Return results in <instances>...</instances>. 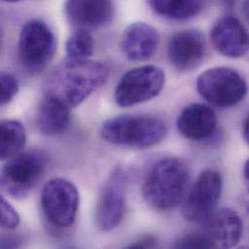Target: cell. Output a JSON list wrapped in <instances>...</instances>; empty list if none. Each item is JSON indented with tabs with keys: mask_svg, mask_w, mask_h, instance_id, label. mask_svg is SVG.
<instances>
[{
	"mask_svg": "<svg viewBox=\"0 0 249 249\" xmlns=\"http://www.w3.org/2000/svg\"><path fill=\"white\" fill-rule=\"evenodd\" d=\"M108 76L109 69L103 63L67 57L50 73L44 83V92L70 109L75 108L100 88Z\"/></svg>",
	"mask_w": 249,
	"mask_h": 249,
	"instance_id": "1",
	"label": "cell"
},
{
	"mask_svg": "<svg viewBox=\"0 0 249 249\" xmlns=\"http://www.w3.org/2000/svg\"><path fill=\"white\" fill-rule=\"evenodd\" d=\"M189 185L186 165L177 158L158 161L149 171L142 192L152 208L168 212L176 209L185 198Z\"/></svg>",
	"mask_w": 249,
	"mask_h": 249,
	"instance_id": "2",
	"label": "cell"
},
{
	"mask_svg": "<svg viewBox=\"0 0 249 249\" xmlns=\"http://www.w3.org/2000/svg\"><path fill=\"white\" fill-rule=\"evenodd\" d=\"M167 134L165 124L148 116H120L105 122L102 138L113 144L146 148L162 142Z\"/></svg>",
	"mask_w": 249,
	"mask_h": 249,
	"instance_id": "3",
	"label": "cell"
},
{
	"mask_svg": "<svg viewBox=\"0 0 249 249\" xmlns=\"http://www.w3.org/2000/svg\"><path fill=\"white\" fill-rule=\"evenodd\" d=\"M197 89L211 104L227 108L244 100L248 93V85L237 71L227 67H216L204 72L198 78Z\"/></svg>",
	"mask_w": 249,
	"mask_h": 249,
	"instance_id": "4",
	"label": "cell"
},
{
	"mask_svg": "<svg viewBox=\"0 0 249 249\" xmlns=\"http://www.w3.org/2000/svg\"><path fill=\"white\" fill-rule=\"evenodd\" d=\"M55 51V36L44 21L33 19L23 25L18 41V57L27 71L32 74L43 71Z\"/></svg>",
	"mask_w": 249,
	"mask_h": 249,
	"instance_id": "5",
	"label": "cell"
},
{
	"mask_svg": "<svg viewBox=\"0 0 249 249\" xmlns=\"http://www.w3.org/2000/svg\"><path fill=\"white\" fill-rule=\"evenodd\" d=\"M46 166L44 155L37 150L20 152L11 157L1 173L3 190L15 199H21L36 186Z\"/></svg>",
	"mask_w": 249,
	"mask_h": 249,
	"instance_id": "6",
	"label": "cell"
},
{
	"mask_svg": "<svg viewBox=\"0 0 249 249\" xmlns=\"http://www.w3.org/2000/svg\"><path fill=\"white\" fill-rule=\"evenodd\" d=\"M165 85L162 69L146 65L125 73L117 86L115 99L122 107H131L156 97Z\"/></svg>",
	"mask_w": 249,
	"mask_h": 249,
	"instance_id": "7",
	"label": "cell"
},
{
	"mask_svg": "<svg viewBox=\"0 0 249 249\" xmlns=\"http://www.w3.org/2000/svg\"><path fill=\"white\" fill-rule=\"evenodd\" d=\"M79 202L76 186L64 178H53L47 182L41 195V206L46 218L58 228H68L73 225Z\"/></svg>",
	"mask_w": 249,
	"mask_h": 249,
	"instance_id": "8",
	"label": "cell"
},
{
	"mask_svg": "<svg viewBox=\"0 0 249 249\" xmlns=\"http://www.w3.org/2000/svg\"><path fill=\"white\" fill-rule=\"evenodd\" d=\"M222 177L215 170H205L190 188L182 207L183 216L191 222H204L215 210L222 193Z\"/></svg>",
	"mask_w": 249,
	"mask_h": 249,
	"instance_id": "9",
	"label": "cell"
},
{
	"mask_svg": "<svg viewBox=\"0 0 249 249\" xmlns=\"http://www.w3.org/2000/svg\"><path fill=\"white\" fill-rule=\"evenodd\" d=\"M126 180L124 170L117 168L102 187L97 206L96 223L102 231H111L124 218Z\"/></svg>",
	"mask_w": 249,
	"mask_h": 249,
	"instance_id": "10",
	"label": "cell"
},
{
	"mask_svg": "<svg viewBox=\"0 0 249 249\" xmlns=\"http://www.w3.org/2000/svg\"><path fill=\"white\" fill-rule=\"evenodd\" d=\"M206 52L204 36L198 30H183L175 34L169 44L171 63L180 72L197 68L203 61Z\"/></svg>",
	"mask_w": 249,
	"mask_h": 249,
	"instance_id": "11",
	"label": "cell"
},
{
	"mask_svg": "<svg viewBox=\"0 0 249 249\" xmlns=\"http://www.w3.org/2000/svg\"><path fill=\"white\" fill-rule=\"evenodd\" d=\"M65 14L78 29H96L108 24L115 14L112 0H66Z\"/></svg>",
	"mask_w": 249,
	"mask_h": 249,
	"instance_id": "12",
	"label": "cell"
},
{
	"mask_svg": "<svg viewBox=\"0 0 249 249\" xmlns=\"http://www.w3.org/2000/svg\"><path fill=\"white\" fill-rule=\"evenodd\" d=\"M204 234L213 248L236 247L243 236V221L231 209L223 208L213 212L205 221Z\"/></svg>",
	"mask_w": 249,
	"mask_h": 249,
	"instance_id": "13",
	"label": "cell"
},
{
	"mask_svg": "<svg viewBox=\"0 0 249 249\" xmlns=\"http://www.w3.org/2000/svg\"><path fill=\"white\" fill-rule=\"evenodd\" d=\"M211 37L215 49L227 57H242L249 51V33L234 17L220 18L213 25Z\"/></svg>",
	"mask_w": 249,
	"mask_h": 249,
	"instance_id": "14",
	"label": "cell"
},
{
	"mask_svg": "<svg viewBox=\"0 0 249 249\" xmlns=\"http://www.w3.org/2000/svg\"><path fill=\"white\" fill-rule=\"evenodd\" d=\"M158 42V32L153 26L145 22H135L124 31L121 47L128 59L145 61L154 55Z\"/></svg>",
	"mask_w": 249,
	"mask_h": 249,
	"instance_id": "15",
	"label": "cell"
},
{
	"mask_svg": "<svg viewBox=\"0 0 249 249\" xmlns=\"http://www.w3.org/2000/svg\"><path fill=\"white\" fill-rule=\"evenodd\" d=\"M177 125L184 138L192 141H206L215 133L217 119L214 111L209 106L191 104L182 110Z\"/></svg>",
	"mask_w": 249,
	"mask_h": 249,
	"instance_id": "16",
	"label": "cell"
},
{
	"mask_svg": "<svg viewBox=\"0 0 249 249\" xmlns=\"http://www.w3.org/2000/svg\"><path fill=\"white\" fill-rule=\"evenodd\" d=\"M70 122V108L62 101L46 96L40 104L37 124L42 134L56 136L64 132Z\"/></svg>",
	"mask_w": 249,
	"mask_h": 249,
	"instance_id": "17",
	"label": "cell"
},
{
	"mask_svg": "<svg viewBox=\"0 0 249 249\" xmlns=\"http://www.w3.org/2000/svg\"><path fill=\"white\" fill-rule=\"evenodd\" d=\"M148 3L159 16L168 19L183 20L199 14L204 0H148Z\"/></svg>",
	"mask_w": 249,
	"mask_h": 249,
	"instance_id": "18",
	"label": "cell"
},
{
	"mask_svg": "<svg viewBox=\"0 0 249 249\" xmlns=\"http://www.w3.org/2000/svg\"><path fill=\"white\" fill-rule=\"evenodd\" d=\"M25 141L23 125L18 121H3L0 130V158L5 160L18 154L24 146Z\"/></svg>",
	"mask_w": 249,
	"mask_h": 249,
	"instance_id": "19",
	"label": "cell"
},
{
	"mask_svg": "<svg viewBox=\"0 0 249 249\" xmlns=\"http://www.w3.org/2000/svg\"><path fill=\"white\" fill-rule=\"evenodd\" d=\"M65 49L68 58L89 59L94 52V41L89 30L79 29L68 38Z\"/></svg>",
	"mask_w": 249,
	"mask_h": 249,
	"instance_id": "20",
	"label": "cell"
},
{
	"mask_svg": "<svg viewBox=\"0 0 249 249\" xmlns=\"http://www.w3.org/2000/svg\"><path fill=\"white\" fill-rule=\"evenodd\" d=\"M18 91V82L9 73L1 74V104H8Z\"/></svg>",
	"mask_w": 249,
	"mask_h": 249,
	"instance_id": "21",
	"label": "cell"
},
{
	"mask_svg": "<svg viewBox=\"0 0 249 249\" xmlns=\"http://www.w3.org/2000/svg\"><path fill=\"white\" fill-rule=\"evenodd\" d=\"M1 226L8 230L16 229L20 221L19 215L15 208L4 198H1Z\"/></svg>",
	"mask_w": 249,
	"mask_h": 249,
	"instance_id": "22",
	"label": "cell"
},
{
	"mask_svg": "<svg viewBox=\"0 0 249 249\" xmlns=\"http://www.w3.org/2000/svg\"><path fill=\"white\" fill-rule=\"evenodd\" d=\"M176 247L179 249H213V245L204 233L187 235L178 241Z\"/></svg>",
	"mask_w": 249,
	"mask_h": 249,
	"instance_id": "23",
	"label": "cell"
},
{
	"mask_svg": "<svg viewBox=\"0 0 249 249\" xmlns=\"http://www.w3.org/2000/svg\"><path fill=\"white\" fill-rule=\"evenodd\" d=\"M157 246L158 245L155 238L151 236H144V237H142L136 243L129 246L128 248L129 249H153V248H156Z\"/></svg>",
	"mask_w": 249,
	"mask_h": 249,
	"instance_id": "24",
	"label": "cell"
},
{
	"mask_svg": "<svg viewBox=\"0 0 249 249\" xmlns=\"http://www.w3.org/2000/svg\"><path fill=\"white\" fill-rule=\"evenodd\" d=\"M243 136L245 141L248 142L249 145V116L247 118V120L245 121L244 125H243Z\"/></svg>",
	"mask_w": 249,
	"mask_h": 249,
	"instance_id": "25",
	"label": "cell"
},
{
	"mask_svg": "<svg viewBox=\"0 0 249 249\" xmlns=\"http://www.w3.org/2000/svg\"><path fill=\"white\" fill-rule=\"evenodd\" d=\"M242 205L245 211L248 213V214H249V189L242 196Z\"/></svg>",
	"mask_w": 249,
	"mask_h": 249,
	"instance_id": "26",
	"label": "cell"
},
{
	"mask_svg": "<svg viewBox=\"0 0 249 249\" xmlns=\"http://www.w3.org/2000/svg\"><path fill=\"white\" fill-rule=\"evenodd\" d=\"M244 177H245V181H246L247 185L249 186V159L247 161V163H246V165H245Z\"/></svg>",
	"mask_w": 249,
	"mask_h": 249,
	"instance_id": "27",
	"label": "cell"
},
{
	"mask_svg": "<svg viewBox=\"0 0 249 249\" xmlns=\"http://www.w3.org/2000/svg\"><path fill=\"white\" fill-rule=\"evenodd\" d=\"M244 11L249 20V0H245L244 2Z\"/></svg>",
	"mask_w": 249,
	"mask_h": 249,
	"instance_id": "28",
	"label": "cell"
},
{
	"mask_svg": "<svg viewBox=\"0 0 249 249\" xmlns=\"http://www.w3.org/2000/svg\"><path fill=\"white\" fill-rule=\"evenodd\" d=\"M5 2H10V3H13V2H18V1H20V0H3Z\"/></svg>",
	"mask_w": 249,
	"mask_h": 249,
	"instance_id": "29",
	"label": "cell"
}]
</instances>
